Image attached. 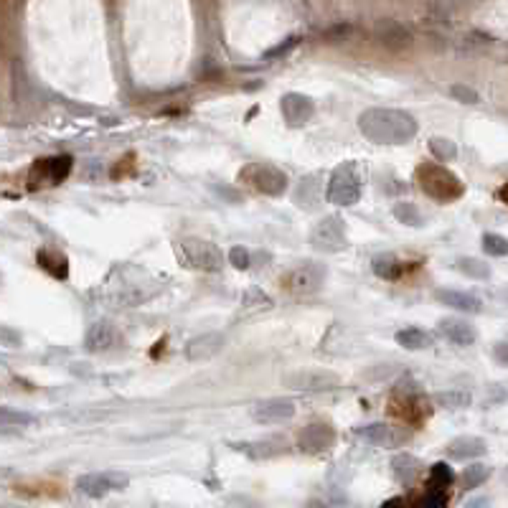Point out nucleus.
<instances>
[{"label": "nucleus", "mask_w": 508, "mask_h": 508, "mask_svg": "<svg viewBox=\"0 0 508 508\" xmlns=\"http://www.w3.org/2000/svg\"><path fill=\"white\" fill-rule=\"evenodd\" d=\"M417 130L420 125L415 117L394 107H368L358 115V133L374 145H404Z\"/></svg>", "instance_id": "f257e3e1"}, {"label": "nucleus", "mask_w": 508, "mask_h": 508, "mask_svg": "<svg viewBox=\"0 0 508 508\" xmlns=\"http://www.w3.org/2000/svg\"><path fill=\"white\" fill-rule=\"evenodd\" d=\"M415 181L430 199L440 201V204H450V201L460 199L462 193H465V183H462L452 170H447L440 163L417 165Z\"/></svg>", "instance_id": "f03ea898"}, {"label": "nucleus", "mask_w": 508, "mask_h": 508, "mask_svg": "<svg viewBox=\"0 0 508 508\" xmlns=\"http://www.w3.org/2000/svg\"><path fill=\"white\" fill-rule=\"evenodd\" d=\"M361 188L363 181L361 173H358V165L348 160V163H341L328 178L326 201L333 206H353L361 199Z\"/></svg>", "instance_id": "7ed1b4c3"}, {"label": "nucleus", "mask_w": 508, "mask_h": 508, "mask_svg": "<svg viewBox=\"0 0 508 508\" xmlns=\"http://www.w3.org/2000/svg\"><path fill=\"white\" fill-rule=\"evenodd\" d=\"M178 254L186 259L188 267L201 269V272H222L224 254L214 242L201 239V237H183L178 242Z\"/></svg>", "instance_id": "20e7f679"}, {"label": "nucleus", "mask_w": 508, "mask_h": 508, "mask_svg": "<svg viewBox=\"0 0 508 508\" xmlns=\"http://www.w3.org/2000/svg\"><path fill=\"white\" fill-rule=\"evenodd\" d=\"M239 181L247 183L249 188H254L257 193H264V196H282L287 191V175L285 170H280L277 165L269 163H247L244 168L239 170Z\"/></svg>", "instance_id": "39448f33"}, {"label": "nucleus", "mask_w": 508, "mask_h": 508, "mask_svg": "<svg viewBox=\"0 0 508 508\" xmlns=\"http://www.w3.org/2000/svg\"><path fill=\"white\" fill-rule=\"evenodd\" d=\"M71 168H74V158L71 155H51V158H38L28 170V188H48L58 186L69 178Z\"/></svg>", "instance_id": "423d86ee"}, {"label": "nucleus", "mask_w": 508, "mask_h": 508, "mask_svg": "<svg viewBox=\"0 0 508 508\" xmlns=\"http://www.w3.org/2000/svg\"><path fill=\"white\" fill-rule=\"evenodd\" d=\"M310 244L318 252L326 254H338L348 247V237H346V224L338 217H323L321 222L310 232Z\"/></svg>", "instance_id": "0eeeda50"}, {"label": "nucleus", "mask_w": 508, "mask_h": 508, "mask_svg": "<svg viewBox=\"0 0 508 508\" xmlns=\"http://www.w3.org/2000/svg\"><path fill=\"white\" fill-rule=\"evenodd\" d=\"M323 280H326V267L305 259V262L295 264V267L282 277V285H285V290H290L292 295H310V292L321 290Z\"/></svg>", "instance_id": "6e6552de"}, {"label": "nucleus", "mask_w": 508, "mask_h": 508, "mask_svg": "<svg viewBox=\"0 0 508 508\" xmlns=\"http://www.w3.org/2000/svg\"><path fill=\"white\" fill-rule=\"evenodd\" d=\"M282 381L298 392H328L341 384V376L328 368H298L282 376Z\"/></svg>", "instance_id": "1a4fd4ad"}, {"label": "nucleus", "mask_w": 508, "mask_h": 508, "mask_svg": "<svg viewBox=\"0 0 508 508\" xmlns=\"http://www.w3.org/2000/svg\"><path fill=\"white\" fill-rule=\"evenodd\" d=\"M130 478L128 473L120 470H102V473H84L76 478V488L89 498H105L112 491H123L128 488Z\"/></svg>", "instance_id": "9d476101"}, {"label": "nucleus", "mask_w": 508, "mask_h": 508, "mask_svg": "<svg viewBox=\"0 0 508 508\" xmlns=\"http://www.w3.org/2000/svg\"><path fill=\"white\" fill-rule=\"evenodd\" d=\"M336 445V430L331 422H310L298 432V447L308 455H318V452L331 450Z\"/></svg>", "instance_id": "9b49d317"}, {"label": "nucleus", "mask_w": 508, "mask_h": 508, "mask_svg": "<svg viewBox=\"0 0 508 508\" xmlns=\"http://www.w3.org/2000/svg\"><path fill=\"white\" fill-rule=\"evenodd\" d=\"M280 112H282V120H285L290 128H300V125H305L310 117L316 115V102L300 92H287L282 94V100H280Z\"/></svg>", "instance_id": "f8f14e48"}, {"label": "nucleus", "mask_w": 508, "mask_h": 508, "mask_svg": "<svg viewBox=\"0 0 508 508\" xmlns=\"http://www.w3.org/2000/svg\"><path fill=\"white\" fill-rule=\"evenodd\" d=\"M356 437H361L363 442L376 445V447H399L409 440V435L404 430L394 425H384V422H374V425L358 427Z\"/></svg>", "instance_id": "ddd939ff"}, {"label": "nucleus", "mask_w": 508, "mask_h": 508, "mask_svg": "<svg viewBox=\"0 0 508 508\" xmlns=\"http://www.w3.org/2000/svg\"><path fill=\"white\" fill-rule=\"evenodd\" d=\"M295 417V402L292 399H282V397H275V399H262L252 407V420L254 422H282V420H292Z\"/></svg>", "instance_id": "4468645a"}, {"label": "nucleus", "mask_w": 508, "mask_h": 508, "mask_svg": "<svg viewBox=\"0 0 508 508\" xmlns=\"http://www.w3.org/2000/svg\"><path fill=\"white\" fill-rule=\"evenodd\" d=\"M227 346V338L224 333H217V331H211V333H201L196 338H191L186 343V358L193 363H201V361H209L219 353V351Z\"/></svg>", "instance_id": "2eb2a0df"}, {"label": "nucleus", "mask_w": 508, "mask_h": 508, "mask_svg": "<svg viewBox=\"0 0 508 508\" xmlns=\"http://www.w3.org/2000/svg\"><path fill=\"white\" fill-rule=\"evenodd\" d=\"M374 33L381 46H386L389 51H404V48L412 46V33H409V28H404L399 21H392V18L379 21Z\"/></svg>", "instance_id": "dca6fc26"}, {"label": "nucleus", "mask_w": 508, "mask_h": 508, "mask_svg": "<svg viewBox=\"0 0 508 508\" xmlns=\"http://www.w3.org/2000/svg\"><path fill=\"white\" fill-rule=\"evenodd\" d=\"M117 343H120V331L107 321L94 323V326L87 331V338H84V346H87V351H92V353L110 351V348H115Z\"/></svg>", "instance_id": "f3484780"}, {"label": "nucleus", "mask_w": 508, "mask_h": 508, "mask_svg": "<svg viewBox=\"0 0 508 508\" xmlns=\"http://www.w3.org/2000/svg\"><path fill=\"white\" fill-rule=\"evenodd\" d=\"M437 331L455 346H473L475 338H478L475 328L465 321H457V318H442L437 323Z\"/></svg>", "instance_id": "a211bd4d"}, {"label": "nucleus", "mask_w": 508, "mask_h": 508, "mask_svg": "<svg viewBox=\"0 0 508 508\" xmlns=\"http://www.w3.org/2000/svg\"><path fill=\"white\" fill-rule=\"evenodd\" d=\"M435 300H440L442 305H450V308L460 310V313H470V316L483 313V303H480V298H475V295H470V292L435 290Z\"/></svg>", "instance_id": "6ab92c4d"}, {"label": "nucleus", "mask_w": 508, "mask_h": 508, "mask_svg": "<svg viewBox=\"0 0 508 508\" xmlns=\"http://www.w3.org/2000/svg\"><path fill=\"white\" fill-rule=\"evenodd\" d=\"M488 445H485L483 437H473V435H465V437H457L447 445V457L452 460H475V457H483Z\"/></svg>", "instance_id": "aec40b11"}, {"label": "nucleus", "mask_w": 508, "mask_h": 508, "mask_svg": "<svg viewBox=\"0 0 508 508\" xmlns=\"http://www.w3.org/2000/svg\"><path fill=\"white\" fill-rule=\"evenodd\" d=\"M292 201H295L298 209H305V211L318 209V204L323 201L318 175H305L303 181L298 183V188H295V193H292Z\"/></svg>", "instance_id": "412c9836"}, {"label": "nucleus", "mask_w": 508, "mask_h": 508, "mask_svg": "<svg viewBox=\"0 0 508 508\" xmlns=\"http://www.w3.org/2000/svg\"><path fill=\"white\" fill-rule=\"evenodd\" d=\"M36 262H38L41 269H46L51 277H56V280H66V277H69V259H66L64 252L53 249V247H43V249H38Z\"/></svg>", "instance_id": "4be33fe9"}, {"label": "nucleus", "mask_w": 508, "mask_h": 508, "mask_svg": "<svg viewBox=\"0 0 508 508\" xmlns=\"http://www.w3.org/2000/svg\"><path fill=\"white\" fill-rule=\"evenodd\" d=\"M371 269H374V275L381 277V280H399V277L404 275V262L397 257V254H376L374 259H371Z\"/></svg>", "instance_id": "5701e85b"}, {"label": "nucleus", "mask_w": 508, "mask_h": 508, "mask_svg": "<svg viewBox=\"0 0 508 508\" xmlns=\"http://www.w3.org/2000/svg\"><path fill=\"white\" fill-rule=\"evenodd\" d=\"M392 470H394V478H397L399 483L409 485L422 475V462L417 460L415 455H397L392 460Z\"/></svg>", "instance_id": "b1692460"}, {"label": "nucleus", "mask_w": 508, "mask_h": 508, "mask_svg": "<svg viewBox=\"0 0 508 508\" xmlns=\"http://www.w3.org/2000/svg\"><path fill=\"white\" fill-rule=\"evenodd\" d=\"M397 343L407 351H427L435 346L432 333H427L422 328H404L397 333Z\"/></svg>", "instance_id": "393cba45"}, {"label": "nucleus", "mask_w": 508, "mask_h": 508, "mask_svg": "<svg viewBox=\"0 0 508 508\" xmlns=\"http://www.w3.org/2000/svg\"><path fill=\"white\" fill-rule=\"evenodd\" d=\"M392 214H394L397 222L404 224V227H412V229L425 227V217H422V211L417 209L415 204H409V201H399V204H394Z\"/></svg>", "instance_id": "a878e982"}, {"label": "nucleus", "mask_w": 508, "mask_h": 508, "mask_svg": "<svg viewBox=\"0 0 508 508\" xmlns=\"http://www.w3.org/2000/svg\"><path fill=\"white\" fill-rule=\"evenodd\" d=\"M457 272H462L465 277H473V280H488L491 277V267H488V262H483V259H475V257H462L455 262Z\"/></svg>", "instance_id": "bb28decb"}, {"label": "nucleus", "mask_w": 508, "mask_h": 508, "mask_svg": "<svg viewBox=\"0 0 508 508\" xmlns=\"http://www.w3.org/2000/svg\"><path fill=\"white\" fill-rule=\"evenodd\" d=\"M491 478V467L483 465V462H475V465H467L465 470H462V488L465 491H473V488H478V485H483L485 480Z\"/></svg>", "instance_id": "cd10ccee"}, {"label": "nucleus", "mask_w": 508, "mask_h": 508, "mask_svg": "<svg viewBox=\"0 0 508 508\" xmlns=\"http://www.w3.org/2000/svg\"><path fill=\"white\" fill-rule=\"evenodd\" d=\"M452 480H455L452 467L445 465V462H435L432 470H430V480H427V485H435V488H445V491H447V485H452Z\"/></svg>", "instance_id": "c85d7f7f"}, {"label": "nucleus", "mask_w": 508, "mask_h": 508, "mask_svg": "<svg viewBox=\"0 0 508 508\" xmlns=\"http://www.w3.org/2000/svg\"><path fill=\"white\" fill-rule=\"evenodd\" d=\"M430 152L437 160H452L457 155V145L450 138H430Z\"/></svg>", "instance_id": "c756f323"}, {"label": "nucleus", "mask_w": 508, "mask_h": 508, "mask_svg": "<svg viewBox=\"0 0 508 508\" xmlns=\"http://www.w3.org/2000/svg\"><path fill=\"white\" fill-rule=\"evenodd\" d=\"M483 252L491 257H506L508 254V239L501 234H485L483 237Z\"/></svg>", "instance_id": "7c9ffc66"}, {"label": "nucleus", "mask_w": 508, "mask_h": 508, "mask_svg": "<svg viewBox=\"0 0 508 508\" xmlns=\"http://www.w3.org/2000/svg\"><path fill=\"white\" fill-rule=\"evenodd\" d=\"M435 402L442 404L447 409H462L470 404V394L467 392H440L435 394Z\"/></svg>", "instance_id": "2f4dec72"}, {"label": "nucleus", "mask_w": 508, "mask_h": 508, "mask_svg": "<svg viewBox=\"0 0 508 508\" xmlns=\"http://www.w3.org/2000/svg\"><path fill=\"white\" fill-rule=\"evenodd\" d=\"M282 445H285L282 440H280L277 445H272L269 440H264V442H249V445L244 447V450L249 452L252 457H269V455H277L280 450H285Z\"/></svg>", "instance_id": "473e14b6"}, {"label": "nucleus", "mask_w": 508, "mask_h": 508, "mask_svg": "<svg viewBox=\"0 0 508 508\" xmlns=\"http://www.w3.org/2000/svg\"><path fill=\"white\" fill-rule=\"evenodd\" d=\"M450 94H452V100L462 102V105H478L480 102V94L475 92L473 87H467V84H452Z\"/></svg>", "instance_id": "72a5a7b5"}, {"label": "nucleus", "mask_w": 508, "mask_h": 508, "mask_svg": "<svg viewBox=\"0 0 508 508\" xmlns=\"http://www.w3.org/2000/svg\"><path fill=\"white\" fill-rule=\"evenodd\" d=\"M3 425L11 427V425H18V427H26V425H33L36 417L33 415H26V412H13L11 407H3Z\"/></svg>", "instance_id": "f704fd0d"}, {"label": "nucleus", "mask_w": 508, "mask_h": 508, "mask_svg": "<svg viewBox=\"0 0 508 508\" xmlns=\"http://www.w3.org/2000/svg\"><path fill=\"white\" fill-rule=\"evenodd\" d=\"M229 262H232L237 269H249L252 267V252L239 244L232 247V249H229Z\"/></svg>", "instance_id": "c9c22d12"}, {"label": "nucleus", "mask_w": 508, "mask_h": 508, "mask_svg": "<svg viewBox=\"0 0 508 508\" xmlns=\"http://www.w3.org/2000/svg\"><path fill=\"white\" fill-rule=\"evenodd\" d=\"M295 43H298V36H287L285 41H280L277 46H272L269 51H264V58H269V61H272V58H277V56H285V53L290 51Z\"/></svg>", "instance_id": "e433bc0d"}, {"label": "nucleus", "mask_w": 508, "mask_h": 508, "mask_svg": "<svg viewBox=\"0 0 508 508\" xmlns=\"http://www.w3.org/2000/svg\"><path fill=\"white\" fill-rule=\"evenodd\" d=\"M244 305H262V308H269L272 300H269V295H264L259 287H249L244 295Z\"/></svg>", "instance_id": "4c0bfd02"}, {"label": "nucleus", "mask_w": 508, "mask_h": 508, "mask_svg": "<svg viewBox=\"0 0 508 508\" xmlns=\"http://www.w3.org/2000/svg\"><path fill=\"white\" fill-rule=\"evenodd\" d=\"M493 358H496L501 366H508V341L493 346Z\"/></svg>", "instance_id": "58836bf2"}, {"label": "nucleus", "mask_w": 508, "mask_h": 508, "mask_svg": "<svg viewBox=\"0 0 508 508\" xmlns=\"http://www.w3.org/2000/svg\"><path fill=\"white\" fill-rule=\"evenodd\" d=\"M214 191L219 193V196H227L229 199V204H239L242 201V196L237 191H234V188H229V186H214Z\"/></svg>", "instance_id": "ea45409f"}, {"label": "nucleus", "mask_w": 508, "mask_h": 508, "mask_svg": "<svg viewBox=\"0 0 508 508\" xmlns=\"http://www.w3.org/2000/svg\"><path fill=\"white\" fill-rule=\"evenodd\" d=\"M381 508H415L409 501H404V498H392V501H386Z\"/></svg>", "instance_id": "a19ab883"}, {"label": "nucleus", "mask_w": 508, "mask_h": 508, "mask_svg": "<svg viewBox=\"0 0 508 508\" xmlns=\"http://www.w3.org/2000/svg\"><path fill=\"white\" fill-rule=\"evenodd\" d=\"M488 498H473V501H467L465 508H488Z\"/></svg>", "instance_id": "79ce46f5"}, {"label": "nucleus", "mask_w": 508, "mask_h": 508, "mask_svg": "<svg viewBox=\"0 0 508 508\" xmlns=\"http://www.w3.org/2000/svg\"><path fill=\"white\" fill-rule=\"evenodd\" d=\"M496 58H498V61H508V43H498Z\"/></svg>", "instance_id": "37998d69"}, {"label": "nucleus", "mask_w": 508, "mask_h": 508, "mask_svg": "<svg viewBox=\"0 0 508 508\" xmlns=\"http://www.w3.org/2000/svg\"><path fill=\"white\" fill-rule=\"evenodd\" d=\"M498 199H501L503 204H508V183H503V186L498 188Z\"/></svg>", "instance_id": "c03bdc74"}, {"label": "nucleus", "mask_w": 508, "mask_h": 508, "mask_svg": "<svg viewBox=\"0 0 508 508\" xmlns=\"http://www.w3.org/2000/svg\"><path fill=\"white\" fill-rule=\"evenodd\" d=\"M308 508H328L326 503H318V501H313V503H308Z\"/></svg>", "instance_id": "a18cd8bd"}, {"label": "nucleus", "mask_w": 508, "mask_h": 508, "mask_svg": "<svg viewBox=\"0 0 508 508\" xmlns=\"http://www.w3.org/2000/svg\"><path fill=\"white\" fill-rule=\"evenodd\" d=\"M501 478H503V483H506V485H508V465H506V467H503V473H501Z\"/></svg>", "instance_id": "49530a36"}, {"label": "nucleus", "mask_w": 508, "mask_h": 508, "mask_svg": "<svg viewBox=\"0 0 508 508\" xmlns=\"http://www.w3.org/2000/svg\"><path fill=\"white\" fill-rule=\"evenodd\" d=\"M501 300H503V303H508V287H506V290H501Z\"/></svg>", "instance_id": "de8ad7c7"}]
</instances>
